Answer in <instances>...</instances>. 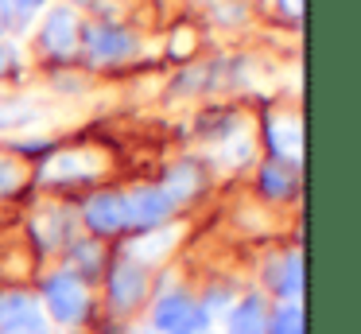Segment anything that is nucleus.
Instances as JSON below:
<instances>
[{
  "mask_svg": "<svg viewBox=\"0 0 361 334\" xmlns=\"http://www.w3.org/2000/svg\"><path fill=\"white\" fill-rule=\"evenodd\" d=\"M43 303H47V315L55 323H63V326L78 323V318H86V307H90L86 280H78L74 272H55L43 284Z\"/></svg>",
  "mask_w": 361,
  "mask_h": 334,
  "instance_id": "1",
  "label": "nucleus"
},
{
  "mask_svg": "<svg viewBox=\"0 0 361 334\" xmlns=\"http://www.w3.org/2000/svg\"><path fill=\"white\" fill-rule=\"evenodd\" d=\"M78 43L86 47V54L102 66L109 62H125L128 54L136 51L133 35L125 28H113V23H90V28H78Z\"/></svg>",
  "mask_w": 361,
  "mask_h": 334,
  "instance_id": "2",
  "label": "nucleus"
},
{
  "mask_svg": "<svg viewBox=\"0 0 361 334\" xmlns=\"http://www.w3.org/2000/svg\"><path fill=\"white\" fill-rule=\"evenodd\" d=\"M105 287H109V307L133 311V307H140L144 295H148V268L128 261V256H121L109 268V284Z\"/></svg>",
  "mask_w": 361,
  "mask_h": 334,
  "instance_id": "3",
  "label": "nucleus"
},
{
  "mask_svg": "<svg viewBox=\"0 0 361 334\" xmlns=\"http://www.w3.org/2000/svg\"><path fill=\"white\" fill-rule=\"evenodd\" d=\"M125 198V222L136 225V229H152V225H164L167 217H171L175 202L167 198L159 186H133L128 194H121Z\"/></svg>",
  "mask_w": 361,
  "mask_h": 334,
  "instance_id": "4",
  "label": "nucleus"
},
{
  "mask_svg": "<svg viewBox=\"0 0 361 334\" xmlns=\"http://www.w3.org/2000/svg\"><path fill=\"white\" fill-rule=\"evenodd\" d=\"M82 222H86V229L94 233V237H113V233L125 229V198L113 191H97L86 198V206H82Z\"/></svg>",
  "mask_w": 361,
  "mask_h": 334,
  "instance_id": "5",
  "label": "nucleus"
},
{
  "mask_svg": "<svg viewBox=\"0 0 361 334\" xmlns=\"http://www.w3.org/2000/svg\"><path fill=\"white\" fill-rule=\"evenodd\" d=\"M102 155L94 152H59L43 163V183H82V179H94L102 175Z\"/></svg>",
  "mask_w": 361,
  "mask_h": 334,
  "instance_id": "6",
  "label": "nucleus"
},
{
  "mask_svg": "<svg viewBox=\"0 0 361 334\" xmlns=\"http://www.w3.org/2000/svg\"><path fill=\"white\" fill-rule=\"evenodd\" d=\"M78 12L74 8H51L43 16V28H39V39H43V51L47 54H71L78 47Z\"/></svg>",
  "mask_w": 361,
  "mask_h": 334,
  "instance_id": "7",
  "label": "nucleus"
},
{
  "mask_svg": "<svg viewBox=\"0 0 361 334\" xmlns=\"http://www.w3.org/2000/svg\"><path fill=\"white\" fill-rule=\"evenodd\" d=\"M268 148L280 163H295L303 155V129H299V117L291 113H272L268 117Z\"/></svg>",
  "mask_w": 361,
  "mask_h": 334,
  "instance_id": "8",
  "label": "nucleus"
},
{
  "mask_svg": "<svg viewBox=\"0 0 361 334\" xmlns=\"http://www.w3.org/2000/svg\"><path fill=\"white\" fill-rule=\"evenodd\" d=\"M175 241H179V225H152V229H144L125 253H128V261H136V264L148 268V264L164 261V256L171 253Z\"/></svg>",
  "mask_w": 361,
  "mask_h": 334,
  "instance_id": "9",
  "label": "nucleus"
},
{
  "mask_svg": "<svg viewBox=\"0 0 361 334\" xmlns=\"http://www.w3.org/2000/svg\"><path fill=\"white\" fill-rule=\"evenodd\" d=\"M159 191H164L171 202H187V198H195V194L202 191V163H198V160H183V163H175V167L167 171V183L159 186Z\"/></svg>",
  "mask_w": 361,
  "mask_h": 334,
  "instance_id": "10",
  "label": "nucleus"
},
{
  "mask_svg": "<svg viewBox=\"0 0 361 334\" xmlns=\"http://www.w3.org/2000/svg\"><path fill=\"white\" fill-rule=\"evenodd\" d=\"M268 326V307L260 295H245L229 311V334H264Z\"/></svg>",
  "mask_w": 361,
  "mask_h": 334,
  "instance_id": "11",
  "label": "nucleus"
},
{
  "mask_svg": "<svg viewBox=\"0 0 361 334\" xmlns=\"http://www.w3.org/2000/svg\"><path fill=\"white\" fill-rule=\"evenodd\" d=\"M299 287H303V261H299V253H288L280 264L272 268V292L283 295V299H295Z\"/></svg>",
  "mask_w": 361,
  "mask_h": 334,
  "instance_id": "12",
  "label": "nucleus"
},
{
  "mask_svg": "<svg viewBox=\"0 0 361 334\" xmlns=\"http://www.w3.org/2000/svg\"><path fill=\"white\" fill-rule=\"evenodd\" d=\"M260 186H264L268 198H288L295 191V175H291V163H280V160H268L260 167Z\"/></svg>",
  "mask_w": 361,
  "mask_h": 334,
  "instance_id": "13",
  "label": "nucleus"
},
{
  "mask_svg": "<svg viewBox=\"0 0 361 334\" xmlns=\"http://www.w3.org/2000/svg\"><path fill=\"white\" fill-rule=\"evenodd\" d=\"M264 334H303V311L295 303H283L276 315H268Z\"/></svg>",
  "mask_w": 361,
  "mask_h": 334,
  "instance_id": "14",
  "label": "nucleus"
},
{
  "mask_svg": "<svg viewBox=\"0 0 361 334\" xmlns=\"http://www.w3.org/2000/svg\"><path fill=\"white\" fill-rule=\"evenodd\" d=\"M39 117V109L27 105V101H8V105H0V129H24Z\"/></svg>",
  "mask_w": 361,
  "mask_h": 334,
  "instance_id": "15",
  "label": "nucleus"
},
{
  "mask_svg": "<svg viewBox=\"0 0 361 334\" xmlns=\"http://www.w3.org/2000/svg\"><path fill=\"white\" fill-rule=\"evenodd\" d=\"M20 186H24V163L0 155V198L12 194V191H20Z\"/></svg>",
  "mask_w": 361,
  "mask_h": 334,
  "instance_id": "16",
  "label": "nucleus"
},
{
  "mask_svg": "<svg viewBox=\"0 0 361 334\" xmlns=\"http://www.w3.org/2000/svg\"><path fill=\"white\" fill-rule=\"evenodd\" d=\"M43 4H47V0H8V8H16V12H24V16L39 12Z\"/></svg>",
  "mask_w": 361,
  "mask_h": 334,
  "instance_id": "17",
  "label": "nucleus"
},
{
  "mask_svg": "<svg viewBox=\"0 0 361 334\" xmlns=\"http://www.w3.org/2000/svg\"><path fill=\"white\" fill-rule=\"evenodd\" d=\"M8 66H12V47L4 43V39H0V74H4Z\"/></svg>",
  "mask_w": 361,
  "mask_h": 334,
  "instance_id": "18",
  "label": "nucleus"
},
{
  "mask_svg": "<svg viewBox=\"0 0 361 334\" xmlns=\"http://www.w3.org/2000/svg\"><path fill=\"white\" fill-rule=\"evenodd\" d=\"M280 8L288 16H299V12H303V0H280Z\"/></svg>",
  "mask_w": 361,
  "mask_h": 334,
  "instance_id": "19",
  "label": "nucleus"
},
{
  "mask_svg": "<svg viewBox=\"0 0 361 334\" xmlns=\"http://www.w3.org/2000/svg\"><path fill=\"white\" fill-rule=\"evenodd\" d=\"M8 28V0H0V31Z\"/></svg>",
  "mask_w": 361,
  "mask_h": 334,
  "instance_id": "20",
  "label": "nucleus"
},
{
  "mask_svg": "<svg viewBox=\"0 0 361 334\" xmlns=\"http://www.w3.org/2000/svg\"><path fill=\"white\" fill-rule=\"evenodd\" d=\"M179 334H202V330H179Z\"/></svg>",
  "mask_w": 361,
  "mask_h": 334,
  "instance_id": "21",
  "label": "nucleus"
},
{
  "mask_svg": "<svg viewBox=\"0 0 361 334\" xmlns=\"http://www.w3.org/2000/svg\"><path fill=\"white\" fill-rule=\"evenodd\" d=\"M66 4H82V0H66Z\"/></svg>",
  "mask_w": 361,
  "mask_h": 334,
  "instance_id": "22",
  "label": "nucleus"
},
{
  "mask_svg": "<svg viewBox=\"0 0 361 334\" xmlns=\"http://www.w3.org/2000/svg\"><path fill=\"white\" fill-rule=\"evenodd\" d=\"M133 334H144V330H133Z\"/></svg>",
  "mask_w": 361,
  "mask_h": 334,
  "instance_id": "23",
  "label": "nucleus"
}]
</instances>
